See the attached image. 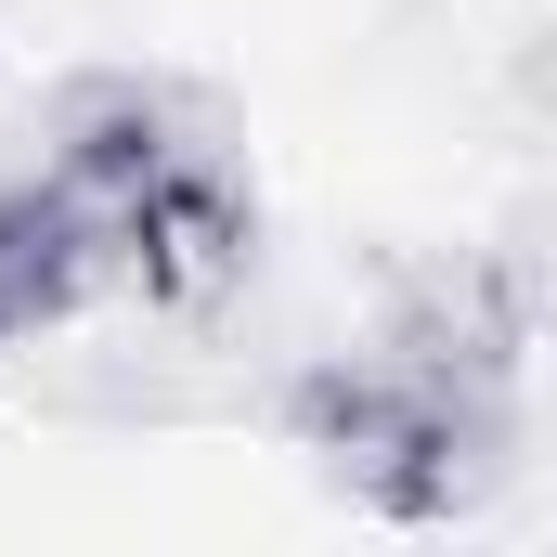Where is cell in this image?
I'll return each mask as SVG.
<instances>
[{
	"mask_svg": "<svg viewBox=\"0 0 557 557\" xmlns=\"http://www.w3.org/2000/svg\"><path fill=\"white\" fill-rule=\"evenodd\" d=\"M389 350H416L441 376H480V389H519V350H532V298L506 260H428L389 285Z\"/></svg>",
	"mask_w": 557,
	"mask_h": 557,
	"instance_id": "cell-5",
	"label": "cell"
},
{
	"mask_svg": "<svg viewBox=\"0 0 557 557\" xmlns=\"http://www.w3.org/2000/svg\"><path fill=\"white\" fill-rule=\"evenodd\" d=\"M285 441L389 532H441V519H480L506 454H519V403L480 389V376H441L416 350L363 337V350H324L285 376Z\"/></svg>",
	"mask_w": 557,
	"mask_h": 557,
	"instance_id": "cell-1",
	"label": "cell"
},
{
	"mask_svg": "<svg viewBox=\"0 0 557 557\" xmlns=\"http://www.w3.org/2000/svg\"><path fill=\"white\" fill-rule=\"evenodd\" d=\"M104 234H117V285L156 298V311H195V298H221V285L247 273V247H260V208H247V182L195 143L182 169H156L131 208H104Z\"/></svg>",
	"mask_w": 557,
	"mask_h": 557,
	"instance_id": "cell-2",
	"label": "cell"
},
{
	"mask_svg": "<svg viewBox=\"0 0 557 557\" xmlns=\"http://www.w3.org/2000/svg\"><path fill=\"white\" fill-rule=\"evenodd\" d=\"M195 156V117H182V91L169 78H143V65H78L52 104H39V182H65L78 208H131L156 169H182Z\"/></svg>",
	"mask_w": 557,
	"mask_h": 557,
	"instance_id": "cell-3",
	"label": "cell"
},
{
	"mask_svg": "<svg viewBox=\"0 0 557 557\" xmlns=\"http://www.w3.org/2000/svg\"><path fill=\"white\" fill-rule=\"evenodd\" d=\"M117 285V234L104 208H78L65 182H0V350L78 324Z\"/></svg>",
	"mask_w": 557,
	"mask_h": 557,
	"instance_id": "cell-4",
	"label": "cell"
}]
</instances>
